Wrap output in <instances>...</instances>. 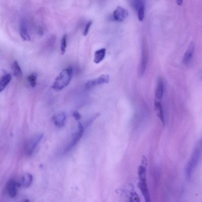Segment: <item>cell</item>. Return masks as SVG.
<instances>
[{"label":"cell","mask_w":202,"mask_h":202,"mask_svg":"<svg viewBox=\"0 0 202 202\" xmlns=\"http://www.w3.org/2000/svg\"><path fill=\"white\" fill-rule=\"evenodd\" d=\"M73 69L71 67L64 69L56 78L52 88L59 91L66 87L69 84L72 79Z\"/></svg>","instance_id":"6da1fadb"},{"label":"cell","mask_w":202,"mask_h":202,"mask_svg":"<svg viewBox=\"0 0 202 202\" xmlns=\"http://www.w3.org/2000/svg\"><path fill=\"white\" fill-rule=\"evenodd\" d=\"M202 152L201 141H199L193 150L190 159L186 167V177L188 179L191 177L199 162Z\"/></svg>","instance_id":"7a4b0ae2"},{"label":"cell","mask_w":202,"mask_h":202,"mask_svg":"<svg viewBox=\"0 0 202 202\" xmlns=\"http://www.w3.org/2000/svg\"><path fill=\"white\" fill-rule=\"evenodd\" d=\"M138 173L139 180L140 181L138 183V187L141 190L142 195H143L145 200L146 202L150 201V195L149 190L147 182L146 179V173L145 171L139 172Z\"/></svg>","instance_id":"3957f363"},{"label":"cell","mask_w":202,"mask_h":202,"mask_svg":"<svg viewBox=\"0 0 202 202\" xmlns=\"http://www.w3.org/2000/svg\"><path fill=\"white\" fill-rule=\"evenodd\" d=\"M84 128L81 123L79 122L78 124V128L72 136V140L70 143L67 145L66 148L64 149L63 153L65 154L70 150L73 147L76 145L77 143L82 137L83 136L84 133Z\"/></svg>","instance_id":"277c9868"},{"label":"cell","mask_w":202,"mask_h":202,"mask_svg":"<svg viewBox=\"0 0 202 202\" xmlns=\"http://www.w3.org/2000/svg\"><path fill=\"white\" fill-rule=\"evenodd\" d=\"M148 57L149 52L148 47L145 43L143 42L142 45V57L141 63L139 69V75L140 77L142 76L145 74L148 62Z\"/></svg>","instance_id":"5b68a950"},{"label":"cell","mask_w":202,"mask_h":202,"mask_svg":"<svg viewBox=\"0 0 202 202\" xmlns=\"http://www.w3.org/2000/svg\"><path fill=\"white\" fill-rule=\"evenodd\" d=\"M43 136V134H37L28 140L25 147V152L27 155H30L33 154L36 148L40 141L42 140Z\"/></svg>","instance_id":"8992f818"},{"label":"cell","mask_w":202,"mask_h":202,"mask_svg":"<svg viewBox=\"0 0 202 202\" xmlns=\"http://www.w3.org/2000/svg\"><path fill=\"white\" fill-rule=\"evenodd\" d=\"M109 80V76L108 74L102 75L97 79L88 81L85 84V88L89 90L98 85L108 84Z\"/></svg>","instance_id":"52a82bcc"},{"label":"cell","mask_w":202,"mask_h":202,"mask_svg":"<svg viewBox=\"0 0 202 202\" xmlns=\"http://www.w3.org/2000/svg\"><path fill=\"white\" fill-rule=\"evenodd\" d=\"M128 15V11L121 6H118L113 12V17L115 20L122 21L126 18Z\"/></svg>","instance_id":"ba28073f"},{"label":"cell","mask_w":202,"mask_h":202,"mask_svg":"<svg viewBox=\"0 0 202 202\" xmlns=\"http://www.w3.org/2000/svg\"><path fill=\"white\" fill-rule=\"evenodd\" d=\"M20 186L19 184L13 180H9L7 185V191L9 196L15 198L17 193V188Z\"/></svg>","instance_id":"9c48e42d"},{"label":"cell","mask_w":202,"mask_h":202,"mask_svg":"<svg viewBox=\"0 0 202 202\" xmlns=\"http://www.w3.org/2000/svg\"><path fill=\"white\" fill-rule=\"evenodd\" d=\"M66 118V114L64 112L59 113L53 117L54 124L58 127H62L65 125Z\"/></svg>","instance_id":"30bf717a"},{"label":"cell","mask_w":202,"mask_h":202,"mask_svg":"<svg viewBox=\"0 0 202 202\" xmlns=\"http://www.w3.org/2000/svg\"><path fill=\"white\" fill-rule=\"evenodd\" d=\"M194 49V44L193 42H192L189 46L184 56L183 62L185 65H188L190 62L193 57Z\"/></svg>","instance_id":"8fae6325"},{"label":"cell","mask_w":202,"mask_h":202,"mask_svg":"<svg viewBox=\"0 0 202 202\" xmlns=\"http://www.w3.org/2000/svg\"><path fill=\"white\" fill-rule=\"evenodd\" d=\"M164 84L162 79L160 78L158 81L157 85L155 90V95L158 99L161 100L163 97Z\"/></svg>","instance_id":"7c38bea8"},{"label":"cell","mask_w":202,"mask_h":202,"mask_svg":"<svg viewBox=\"0 0 202 202\" xmlns=\"http://www.w3.org/2000/svg\"><path fill=\"white\" fill-rule=\"evenodd\" d=\"M106 49L105 48L100 49L95 53L94 62L96 64H98L104 59L106 55Z\"/></svg>","instance_id":"4fadbf2b"},{"label":"cell","mask_w":202,"mask_h":202,"mask_svg":"<svg viewBox=\"0 0 202 202\" xmlns=\"http://www.w3.org/2000/svg\"><path fill=\"white\" fill-rule=\"evenodd\" d=\"M12 79L10 74H6L0 79V92L3 91L10 82Z\"/></svg>","instance_id":"5bb4252c"},{"label":"cell","mask_w":202,"mask_h":202,"mask_svg":"<svg viewBox=\"0 0 202 202\" xmlns=\"http://www.w3.org/2000/svg\"><path fill=\"white\" fill-rule=\"evenodd\" d=\"M33 177L31 174H27L24 175L21 179V182L19 184L25 187H29L31 185Z\"/></svg>","instance_id":"9a60e30c"},{"label":"cell","mask_w":202,"mask_h":202,"mask_svg":"<svg viewBox=\"0 0 202 202\" xmlns=\"http://www.w3.org/2000/svg\"><path fill=\"white\" fill-rule=\"evenodd\" d=\"M155 109L157 113L158 116L163 124H165L164 117L163 109L162 105L160 102H155Z\"/></svg>","instance_id":"2e32d148"},{"label":"cell","mask_w":202,"mask_h":202,"mask_svg":"<svg viewBox=\"0 0 202 202\" xmlns=\"http://www.w3.org/2000/svg\"><path fill=\"white\" fill-rule=\"evenodd\" d=\"M12 69L13 73L15 77H17V78H21L22 76V72L17 61H15L13 64Z\"/></svg>","instance_id":"e0dca14e"},{"label":"cell","mask_w":202,"mask_h":202,"mask_svg":"<svg viewBox=\"0 0 202 202\" xmlns=\"http://www.w3.org/2000/svg\"><path fill=\"white\" fill-rule=\"evenodd\" d=\"M145 5L143 3L138 7L136 10L137 12L138 18L140 21H143L145 16Z\"/></svg>","instance_id":"ac0fdd59"},{"label":"cell","mask_w":202,"mask_h":202,"mask_svg":"<svg viewBox=\"0 0 202 202\" xmlns=\"http://www.w3.org/2000/svg\"><path fill=\"white\" fill-rule=\"evenodd\" d=\"M20 35L22 39L25 41H29L31 40V37L27 28L22 26L20 29Z\"/></svg>","instance_id":"d6986e66"},{"label":"cell","mask_w":202,"mask_h":202,"mask_svg":"<svg viewBox=\"0 0 202 202\" xmlns=\"http://www.w3.org/2000/svg\"><path fill=\"white\" fill-rule=\"evenodd\" d=\"M67 35L64 34L62 36L61 41V45H60V51L62 54L63 55L66 52V49L67 47Z\"/></svg>","instance_id":"ffe728a7"},{"label":"cell","mask_w":202,"mask_h":202,"mask_svg":"<svg viewBox=\"0 0 202 202\" xmlns=\"http://www.w3.org/2000/svg\"><path fill=\"white\" fill-rule=\"evenodd\" d=\"M37 78V75L35 73L31 74L28 77V80L30 83L31 86L33 87H34L36 85Z\"/></svg>","instance_id":"44dd1931"},{"label":"cell","mask_w":202,"mask_h":202,"mask_svg":"<svg viewBox=\"0 0 202 202\" xmlns=\"http://www.w3.org/2000/svg\"><path fill=\"white\" fill-rule=\"evenodd\" d=\"M92 24V21H91V20H90V21L88 22L87 24L86 25V27H85V30H84V33H83V35H84V36H86L87 35V34H88L90 27H91Z\"/></svg>","instance_id":"7402d4cb"},{"label":"cell","mask_w":202,"mask_h":202,"mask_svg":"<svg viewBox=\"0 0 202 202\" xmlns=\"http://www.w3.org/2000/svg\"><path fill=\"white\" fill-rule=\"evenodd\" d=\"M73 117L76 121H79L81 118V115L78 111H75L73 113Z\"/></svg>","instance_id":"603a6c76"},{"label":"cell","mask_w":202,"mask_h":202,"mask_svg":"<svg viewBox=\"0 0 202 202\" xmlns=\"http://www.w3.org/2000/svg\"><path fill=\"white\" fill-rule=\"evenodd\" d=\"M98 115H97H97H95L94 116L91 118H90L89 120H88L86 123V126L87 127L89 126L90 124H91L93 122V121H94L95 119L97 117V116H98Z\"/></svg>","instance_id":"cb8c5ba5"},{"label":"cell","mask_w":202,"mask_h":202,"mask_svg":"<svg viewBox=\"0 0 202 202\" xmlns=\"http://www.w3.org/2000/svg\"><path fill=\"white\" fill-rule=\"evenodd\" d=\"M177 4L179 6H181L183 4V0H176Z\"/></svg>","instance_id":"d4e9b609"}]
</instances>
